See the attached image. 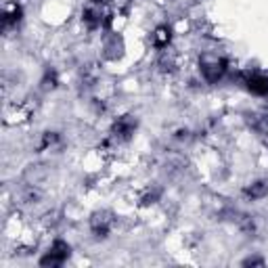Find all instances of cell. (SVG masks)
Here are the masks:
<instances>
[{
	"label": "cell",
	"mask_w": 268,
	"mask_h": 268,
	"mask_svg": "<svg viewBox=\"0 0 268 268\" xmlns=\"http://www.w3.org/2000/svg\"><path fill=\"white\" fill-rule=\"evenodd\" d=\"M67 256H69V247H67V245H63V243H54L51 256H49V258H44L42 264H61Z\"/></svg>",
	"instance_id": "cell-1"
},
{
	"label": "cell",
	"mask_w": 268,
	"mask_h": 268,
	"mask_svg": "<svg viewBox=\"0 0 268 268\" xmlns=\"http://www.w3.org/2000/svg\"><path fill=\"white\" fill-rule=\"evenodd\" d=\"M247 86H249V90L258 92V95H266L268 92V80L260 78V76H252L247 80Z\"/></svg>",
	"instance_id": "cell-2"
},
{
	"label": "cell",
	"mask_w": 268,
	"mask_h": 268,
	"mask_svg": "<svg viewBox=\"0 0 268 268\" xmlns=\"http://www.w3.org/2000/svg\"><path fill=\"white\" fill-rule=\"evenodd\" d=\"M224 63H212V65H203V73H206V78L210 82H214L218 80L220 76H222V71H224Z\"/></svg>",
	"instance_id": "cell-3"
}]
</instances>
